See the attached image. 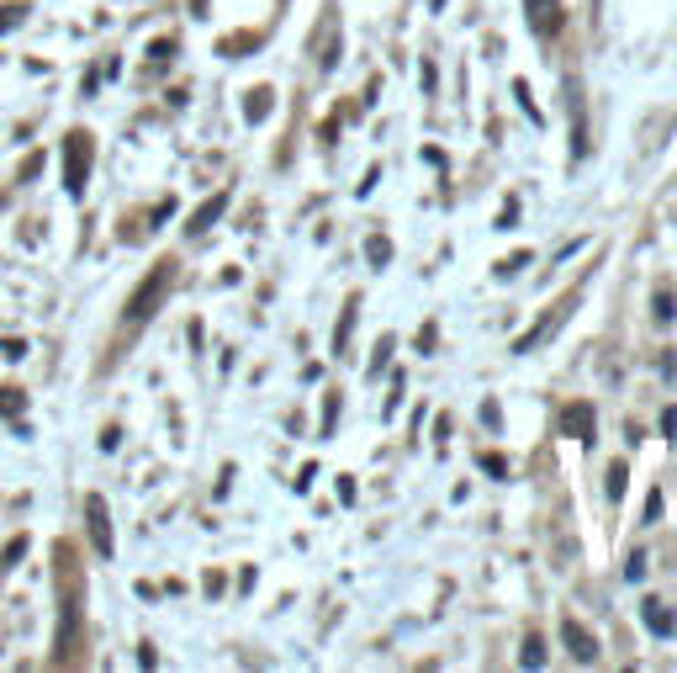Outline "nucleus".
Returning a JSON list of instances; mask_svg holds the SVG:
<instances>
[{"instance_id": "412c9836", "label": "nucleus", "mask_w": 677, "mask_h": 673, "mask_svg": "<svg viewBox=\"0 0 677 673\" xmlns=\"http://www.w3.org/2000/svg\"><path fill=\"white\" fill-rule=\"evenodd\" d=\"M646 520H651V525L662 520V493H651V498H646Z\"/></svg>"}, {"instance_id": "6e6552de", "label": "nucleus", "mask_w": 677, "mask_h": 673, "mask_svg": "<svg viewBox=\"0 0 677 673\" xmlns=\"http://www.w3.org/2000/svg\"><path fill=\"white\" fill-rule=\"evenodd\" d=\"M641 620H646L656 637H673V631H677V615L667 610L662 599H646V605H641Z\"/></svg>"}, {"instance_id": "f03ea898", "label": "nucleus", "mask_w": 677, "mask_h": 673, "mask_svg": "<svg viewBox=\"0 0 677 673\" xmlns=\"http://www.w3.org/2000/svg\"><path fill=\"white\" fill-rule=\"evenodd\" d=\"M86 181H90V138L86 133H69L64 138V191L86 197Z\"/></svg>"}, {"instance_id": "f3484780", "label": "nucleus", "mask_w": 677, "mask_h": 673, "mask_svg": "<svg viewBox=\"0 0 677 673\" xmlns=\"http://www.w3.org/2000/svg\"><path fill=\"white\" fill-rule=\"evenodd\" d=\"M22 551H27V536H16V541L5 547V562H0V568H16V562H22Z\"/></svg>"}, {"instance_id": "9d476101", "label": "nucleus", "mask_w": 677, "mask_h": 673, "mask_svg": "<svg viewBox=\"0 0 677 673\" xmlns=\"http://www.w3.org/2000/svg\"><path fill=\"white\" fill-rule=\"evenodd\" d=\"M0 414L22 425V388H0Z\"/></svg>"}, {"instance_id": "9b49d317", "label": "nucleus", "mask_w": 677, "mask_h": 673, "mask_svg": "<svg viewBox=\"0 0 677 673\" xmlns=\"http://www.w3.org/2000/svg\"><path fill=\"white\" fill-rule=\"evenodd\" d=\"M244 112H249V123H260V117H270V91H255L249 101H244Z\"/></svg>"}, {"instance_id": "6ab92c4d", "label": "nucleus", "mask_w": 677, "mask_h": 673, "mask_svg": "<svg viewBox=\"0 0 677 673\" xmlns=\"http://www.w3.org/2000/svg\"><path fill=\"white\" fill-rule=\"evenodd\" d=\"M0 350H5V361H22V356H27V345H22V339H5Z\"/></svg>"}, {"instance_id": "1a4fd4ad", "label": "nucleus", "mask_w": 677, "mask_h": 673, "mask_svg": "<svg viewBox=\"0 0 677 673\" xmlns=\"http://www.w3.org/2000/svg\"><path fill=\"white\" fill-rule=\"evenodd\" d=\"M519 663H524V669H545V642H540V637H524V647H519Z\"/></svg>"}, {"instance_id": "ddd939ff", "label": "nucleus", "mask_w": 677, "mask_h": 673, "mask_svg": "<svg viewBox=\"0 0 677 673\" xmlns=\"http://www.w3.org/2000/svg\"><path fill=\"white\" fill-rule=\"evenodd\" d=\"M22 22H27V5H5V11H0V32L22 27Z\"/></svg>"}, {"instance_id": "39448f33", "label": "nucleus", "mask_w": 677, "mask_h": 673, "mask_svg": "<svg viewBox=\"0 0 677 673\" xmlns=\"http://www.w3.org/2000/svg\"><path fill=\"white\" fill-rule=\"evenodd\" d=\"M561 642H566V652H572L577 663H598V637H593L583 620L566 615V620H561Z\"/></svg>"}, {"instance_id": "2eb2a0df", "label": "nucleus", "mask_w": 677, "mask_h": 673, "mask_svg": "<svg viewBox=\"0 0 677 673\" xmlns=\"http://www.w3.org/2000/svg\"><path fill=\"white\" fill-rule=\"evenodd\" d=\"M677 313V303H673V292H656V324H667Z\"/></svg>"}, {"instance_id": "f8f14e48", "label": "nucleus", "mask_w": 677, "mask_h": 673, "mask_svg": "<svg viewBox=\"0 0 677 673\" xmlns=\"http://www.w3.org/2000/svg\"><path fill=\"white\" fill-rule=\"evenodd\" d=\"M624 489H630V472H624V467H609V498H624Z\"/></svg>"}, {"instance_id": "7ed1b4c3", "label": "nucleus", "mask_w": 677, "mask_h": 673, "mask_svg": "<svg viewBox=\"0 0 677 673\" xmlns=\"http://www.w3.org/2000/svg\"><path fill=\"white\" fill-rule=\"evenodd\" d=\"M86 530H90V551L106 562V557L117 551V541H112V515H106V498H101V493L86 498Z\"/></svg>"}, {"instance_id": "f257e3e1", "label": "nucleus", "mask_w": 677, "mask_h": 673, "mask_svg": "<svg viewBox=\"0 0 677 673\" xmlns=\"http://www.w3.org/2000/svg\"><path fill=\"white\" fill-rule=\"evenodd\" d=\"M170 287H176V266H170V260H159V266H154V271L138 281V292L127 298V324H148V318L165 307Z\"/></svg>"}, {"instance_id": "20e7f679", "label": "nucleus", "mask_w": 677, "mask_h": 673, "mask_svg": "<svg viewBox=\"0 0 677 673\" xmlns=\"http://www.w3.org/2000/svg\"><path fill=\"white\" fill-rule=\"evenodd\" d=\"M524 22H530L534 37H556L566 11H561V0H524Z\"/></svg>"}, {"instance_id": "4468645a", "label": "nucleus", "mask_w": 677, "mask_h": 673, "mask_svg": "<svg viewBox=\"0 0 677 673\" xmlns=\"http://www.w3.org/2000/svg\"><path fill=\"white\" fill-rule=\"evenodd\" d=\"M365 255H371V266H386V260H392V245H386V239H365Z\"/></svg>"}, {"instance_id": "423d86ee", "label": "nucleus", "mask_w": 677, "mask_h": 673, "mask_svg": "<svg viewBox=\"0 0 677 673\" xmlns=\"http://www.w3.org/2000/svg\"><path fill=\"white\" fill-rule=\"evenodd\" d=\"M223 213H228V191H217L212 202H202V207L191 213V223H185V234H191V239H202V234H206V228H212V223H217Z\"/></svg>"}, {"instance_id": "a211bd4d", "label": "nucleus", "mask_w": 677, "mask_h": 673, "mask_svg": "<svg viewBox=\"0 0 677 673\" xmlns=\"http://www.w3.org/2000/svg\"><path fill=\"white\" fill-rule=\"evenodd\" d=\"M334 419H339V399L324 403V429H318V435H334Z\"/></svg>"}, {"instance_id": "aec40b11", "label": "nucleus", "mask_w": 677, "mask_h": 673, "mask_svg": "<svg viewBox=\"0 0 677 673\" xmlns=\"http://www.w3.org/2000/svg\"><path fill=\"white\" fill-rule=\"evenodd\" d=\"M482 472H493V478H503V472H508V461H503V457H482Z\"/></svg>"}, {"instance_id": "dca6fc26", "label": "nucleus", "mask_w": 677, "mask_h": 673, "mask_svg": "<svg viewBox=\"0 0 677 673\" xmlns=\"http://www.w3.org/2000/svg\"><path fill=\"white\" fill-rule=\"evenodd\" d=\"M624 579H630V583H641V579H646V557H641V551H635V557L624 562Z\"/></svg>"}, {"instance_id": "0eeeda50", "label": "nucleus", "mask_w": 677, "mask_h": 673, "mask_svg": "<svg viewBox=\"0 0 677 673\" xmlns=\"http://www.w3.org/2000/svg\"><path fill=\"white\" fill-rule=\"evenodd\" d=\"M561 429H566L572 440H593V403H572V408L561 414Z\"/></svg>"}]
</instances>
